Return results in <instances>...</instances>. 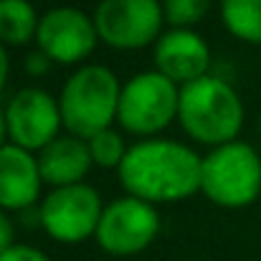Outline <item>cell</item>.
Masks as SVG:
<instances>
[{"label": "cell", "mask_w": 261, "mask_h": 261, "mask_svg": "<svg viewBox=\"0 0 261 261\" xmlns=\"http://www.w3.org/2000/svg\"><path fill=\"white\" fill-rule=\"evenodd\" d=\"M119 182L127 195L147 203H175L200 193L203 158L175 140H142L127 150L119 165Z\"/></svg>", "instance_id": "1"}, {"label": "cell", "mask_w": 261, "mask_h": 261, "mask_svg": "<svg viewBox=\"0 0 261 261\" xmlns=\"http://www.w3.org/2000/svg\"><path fill=\"white\" fill-rule=\"evenodd\" d=\"M213 0H163V15L173 28H190L200 23Z\"/></svg>", "instance_id": "17"}, {"label": "cell", "mask_w": 261, "mask_h": 261, "mask_svg": "<svg viewBox=\"0 0 261 261\" xmlns=\"http://www.w3.org/2000/svg\"><path fill=\"white\" fill-rule=\"evenodd\" d=\"M259 129H261V117H259Z\"/></svg>", "instance_id": "23"}, {"label": "cell", "mask_w": 261, "mask_h": 261, "mask_svg": "<svg viewBox=\"0 0 261 261\" xmlns=\"http://www.w3.org/2000/svg\"><path fill=\"white\" fill-rule=\"evenodd\" d=\"M180 87L160 71H142L122 84L117 122L129 135L152 137L177 119Z\"/></svg>", "instance_id": "5"}, {"label": "cell", "mask_w": 261, "mask_h": 261, "mask_svg": "<svg viewBox=\"0 0 261 261\" xmlns=\"http://www.w3.org/2000/svg\"><path fill=\"white\" fill-rule=\"evenodd\" d=\"M160 233V213L152 203L124 195L104 205L96 226V244L112 256H135L145 251Z\"/></svg>", "instance_id": "8"}, {"label": "cell", "mask_w": 261, "mask_h": 261, "mask_svg": "<svg viewBox=\"0 0 261 261\" xmlns=\"http://www.w3.org/2000/svg\"><path fill=\"white\" fill-rule=\"evenodd\" d=\"M8 71H10V61H8V54H5V46L0 43V91L8 82Z\"/></svg>", "instance_id": "21"}, {"label": "cell", "mask_w": 261, "mask_h": 261, "mask_svg": "<svg viewBox=\"0 0 261 261\" xmlns=\"http://www.w3.org/2000/svg\"><path fill=\"white\" fill-rule=\"evenodd\" d=\"M87 145H89V155H91L94 165H99V168H117V170L124 163L127 150H129L124 145V137L117 129H112V127L99 132V135H94V137H89Z\"/></svg>", "instance_id": "16"}, {"label": "cell", "mask_w": 261, "mask_h": 261, "mask_svg": "<svg viewBox=\"0 0 261 261\" xmlns=\"http://www.w3.org/2000/svg\"><path fill=\"white\" fill-rule=\"evenodd\" d=\"M38 20L31 0H0V43L25 46L36 38Z\"/></svg>", "instance_id": "14"}, {"label": "cell", "mask_w": 261, "mask_h": 261, "mask_svg": "<svg viewBox=\"0 0 261 261\" xmlns=\"http://www.w3.org/2000/svg\"><path fill=\"white\" fill-rule=\"evenodd\" d=\"M0 261H51L41 249L25 246V244H15L8 251L0 254Z\"/></svg>", "instance_id": "18"}, {"label": "cell", "mask_w": 261, "mask_h": 261, "mask_svg": "<svg viewBox=\"0 0 261 261\" xmlns=\"http://www.w3.org/2000/svg\"><path fill=\"white\" fill-rule=\"evenodd\" d=\"M177 122L190 140L221 147L239 137L244 127V101L228 82L208 74L180 87Z\"/></svg>", "instance_id": "2"}, {"label": "cell", "mask_w": 261, "mask_h": 261, "mask_svg": "<svg viewBox=\"0 0 261 261\" xmlns=\"http://www.w3.org/2000/svg\"><path fill=\"white\" fill-rule=\"evenodd\" d=\"M5 137H8V122H5V109H0V147L8 145Z\"/></svg>", "instance_id": "22"}, {"label": "cell", "mask_w": 261, "mask_h": 261, "mask_svg": "<svg viewBox=\"0 0 261 261\" xmlns=\"http://www.w3.org/2000/svg\"><path fill=\"white\" fill-rule=\"evenodd\" d=\"M5 122L10 142L36 155L51 145L64 127L59 99L36 87H25L10 96L5 107Z\"/></svg>", "instance_id": "9"}, {"label": "cell", "mask_w": 261, "mask_h": 261, "mask_svg": "<svg viewBox=\"0 0 261 261\" xmlns=\"http://www.w3.org/2000/svg\"><path fill=\"white\" fill-rule=\"evenodd\" d=\"M122 84L107 66H79L61 89L59 107L69 135L89 140L112 127L117 119Z\"/></svg>", "instance_id": "3"}, {"label": "cell", "mask_w": 261, "mask_h": 261, "mask_svg": "<svg viewBox=\"0 0 261 261\" xmlns=\"http://www.w3.org/2000/svg\"><path fill=\"white\" fill-rule=\"evenodd\" d=\"M99 41L117 51H140L163 36L160 0H99L94 10Z\"/></svg>", "instance_id": "6"}, {"label": "cell", "mask_w": 261, "mask_h": 261, "mask_svg": "<svg viewBox=\"0 0 261 261\" xmlns=\"http://www.w3.org/2000/svg\"><path fill=\"white\" fill-rule=\"evenodd\" d=\"M99 41L94 18H89L82 8L74 5H59L41 15L36 43L38 51H43L54 64H82L94 51Z\"/></svg>", "instance_id": "10"}, {"label": "cell", "mask_w": 261, "mask_h": 261, "mask_svg": "<svg viewBox=\"0 0 261 261\" xmlns=\"http://www.w3.org/2000/svg\"><path fill=\"white\" fill-rule=\"evenodd\" d=\"M43 177L33 152L8 142L0 147V208L23 211L33 208L41 195Z\"/></svg>", "instance_id": "12"}, {"label": "cell", "mask_w": 261, "mask_h": 261, "mask_svg": "<svg viewBox=\"0 0 261 261\" xmlns=\"http://www.w3.org/2000/svg\"><path fill=\"white\" fill-rule=\"evenodd\" d=\"M10 246H15V226H13L8 211L0 208V254L8 251Z\"/></svg>", "instance_id": "20"}, {"label": "cell", "mask_w": 261, "mask_h": 261, "mask_svg": "<svg viewBox=\"0 0 261 261\" xmlns=\"http://www.w3.org/2000/svg\"><path fill=\"white\" fill-rule=\"evenodd\" d=\"M51 59L43 54V51H31V54H25V59H23V69H25V74H31V76H46L48 74V69H51Z\"/></svg>", "instance_id": "19"}, {"label": "cell", "mask_w": 261, "mask_h": 261, "mask_svg": "<svg viewBox=\"0 0 261 261\" xmlns=\"http://www.w3.org/2000/svg\"><path fill=\"white\" fill-rule=\"evenodd\" d=\"M221 20L233 38L261 46V0H221Z\"/></svg>", "instance_id": "15"}, {"label": "cell", "mask_w": 261, "mask_h": 261, "mask_svg": "<svg viewBox=\"0 0 261 261\" xmlns=\"http://www.w3.org/2000/svg\"><path fill=\"white\" fill-rule=\"evenodd\" d=\"M38 170L46 185L51 188H66L84 182L87 173L91 170V155H89L87 140L66 135L56 137L51 145H46L38 155Z\"/></svg>", "instance_id": "13"}, {"label": "cell", "mask_w": 261, "mask_h": 261, "mask_svg": "<svg viewBox=\"0 0 261 261\" xmlns=\"http://www.w3.org/2000/svg\"><path fill=\"white\" fill-rule=\"evenodd\" d=\"M200 193L221 208H244L261 195V158L249 142L213 147L203 158Z\"/></svg>", "instance_id": "4"}, {"label": "cell", "mask_w": 261, "mask_h": 261, "mask_svg": "<svg viewBox=\"0 0 261 261\" xmlns=\"http://www.w3.org/2000/svg\"><path fill=\"white\" fill-rule=\"evenodd\" d=\"M101 213L104 203L96 188L79 182L54 188L38 208V223L59 244H82L96 233Z\"/></svg>", "instance_id": "7"}, {"label": "cell", "mask_w": 261, "mask_h": 261, "mask_svg": "<svg viewBox=\"0 0 261 261\" xmlns=\"http://www.w3.org/2000/svg\"><path fill=\"white\" fill-rule=\"evenodd\" d=\"M211 48L190 28H170L155 43V71L168 76L177 87L208 76Z\"/></svg>", "instance_id": "11"}]
</instances>
